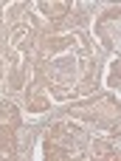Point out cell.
Wrapping results in <instances>:
<instances>
[{
	"label": "cell",
	"instance_id": "obj_1",
	"mask_svg": "<svg viewBox=\"0 0 121 161\" xmlns=\"http://www.w3.org/2000/svg\"><path fill=\"white\" fill-rule=\"evenodd\" d=\"M14 153V125H0V156Z\"/></svg>",
	"mask_w": 121,
	"mask_h": 161
},
{
	"label": "cell",
	"instance_id": "obj_2",
	"mask_svg": "<svg viewBox=\"0 0 121 161\" xmlns=\"http://www.w3.org/2000/svg\"><path fill=\"white\" fill-rule=\"evenodd\" d=\"M0 122H3V125H14V127H17V122H20V116H17V110H14V105H8V102H6V105L0 108Z\"/></svg>",
	"mask_w": 121,
	"mask_h": 161
},
{
	"label": "cell",
	"instance_id": "obj_3",
	"mask_svg": "<svg viewBox=\"0 0 121 161\" xmlns=\"http://www.w3.org/2000/svg\"><path fill=\"white\" fill-rule=\"evenodd\" d=\"M45 156L48 158H71V153L65 150V147H59V144H54V142H48V147H45Z\"/></svg>",
	"mask_w": 121,
	"mask_h": 161
},
{
	"label": "cell",
	"instance_id": "obj_4",
	"mask_svg": "<svg viewBox=\"0 0 121 161\" xmlns=\"http://www.w3.org/2000/svg\"><path fill=\"white\" fill-rule=\"evenodd\" d=\"M51 142H65V144L71 147V136L65 133V127H62V125H54V127H51Z\"/></svg>",
	"mask_w": 121,
	"mask_h": 161
},
{
	"label": "cell",
	"instance_id": "obj_5",
	"mask_svg": "<svg viewBox=\"0 0 121 161\" xmlns=\"http://www.w3.org/2000/svg\"><path fill=\"white\" fill-rule=\"evenodd\" d=\"M93 147H96V153H99V156H107V158H113V156H116V153L110 150V144H104V142H96Z\"/></svg>",
	"mask_w": 121,
	"mask_h": 161
}]
</instances>
